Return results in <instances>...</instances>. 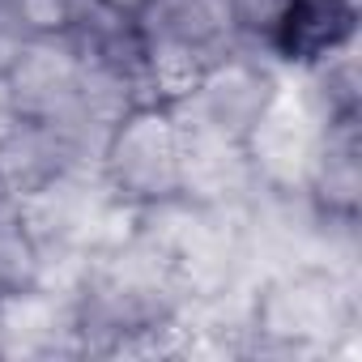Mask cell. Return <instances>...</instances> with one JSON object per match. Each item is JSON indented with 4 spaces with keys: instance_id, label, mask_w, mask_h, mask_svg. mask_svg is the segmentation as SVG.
Listing matches in <instances>:
<instances>
[{
    "instance_id": "obj_1",
    "label": "cell",
    "mask_w": 362,
    "mask_h": 362,
    "mask_svg": "<svg viewBox=\"0 0 362 362\" xmlns=\"http://www.w3.org/2000/svg\"><path fill=\"white\" fill-rule=\"evenodd\" d=\"M107 170L115 188L136 201H166L184 184V141L162 107H132L115 119L107 141Z\"/></svg>"
},
{
    "instance_id": "obj_2",
    "label": "cell",
    "mask_w": 362,
    "mask_h": 362,
    "mask_svg": "<svg viewBox=\"0 0 362 362\" xmlns=\"http://www.w3.org/2000/svg\"><path fill=\"white\" fill-rule=\"evenodd\" d=\"M269 26V43L298 64L324 60L337 52L354 26V5L349 0H277Z\"/></svg>"
}]
</instances>
